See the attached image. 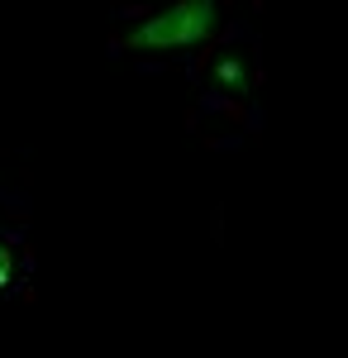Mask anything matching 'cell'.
Listing matches in <instances>:
<instances>
[{"mask_svg": "<svg viewBox=\"0 0 348 358\" xmlns=\"http://www.w3.org/2000/svg\"><path fill=\"white\" fill-rule=\"evenodd\" d=\"M215 29V0H177L162 15L143 20L138 29H129V48L138 53H167V48H196L205 43Z\"/></svg>", "mask_w": 348, "mask_h": 358, "instance_id": "6da1fadb", "label": "cell"}, {"mask_svg": "<svg viewBox=\"0 0 348 358\" xmlns=\"http://www.w3.org/2000/svg\"><path fill=\"white\" fill-rule=\"evenodd\" d=\"M10 277H15V258H10V248L0 244V287H10Z\"/></svg>", "mask_w": 348, "mask_h": 358, "instance_id": "7a4b0ae2", "label": "cell"}]
</instances>
